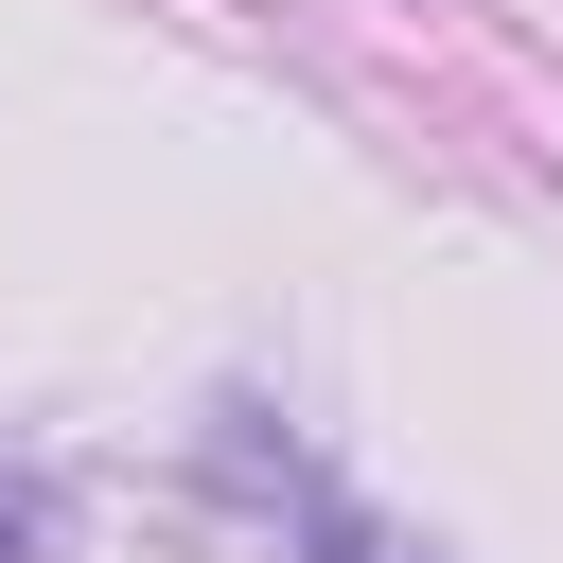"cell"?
<instances>
[{"label":"cell","mask_w":563,"mask_h":563,"mask_svg":"<svg viewBox=\"0 0 563 563\" xmlns=\"http://www.w3.org/2000/svg\"><path fill=\"white\" fill-rule=\"evenodd\" d=\"M18 528H35V510H18V493H0V545H18Z\"/></svg>","instance_id":"cell-1"}]
</instances>
